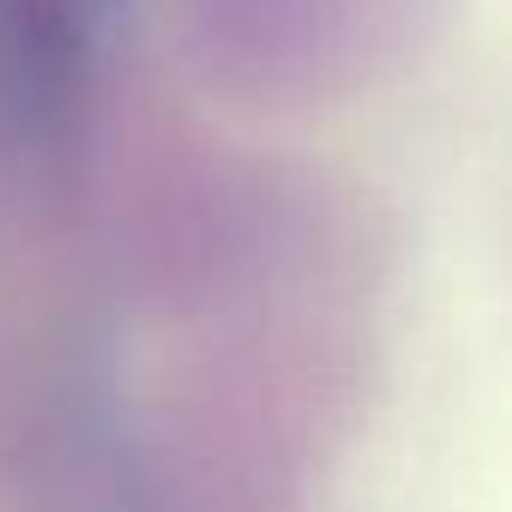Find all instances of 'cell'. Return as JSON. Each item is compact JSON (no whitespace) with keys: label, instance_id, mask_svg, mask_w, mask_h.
I'll return each instance as SVG.
<instances>
[{"label":"cell","instance_id":"6da1fadb","mask_svg":"<svg viewBox=\"0 0 512 512\" xmlns=\"http://www.w3.org/2000/svg\"><path fill=\"white\" fill-rule=\"evenodd\" d=\"M121 0H0V151L61 169L91 121Z\"/></svg>","mask_w":512,"mask_h":512}]
</instances>
